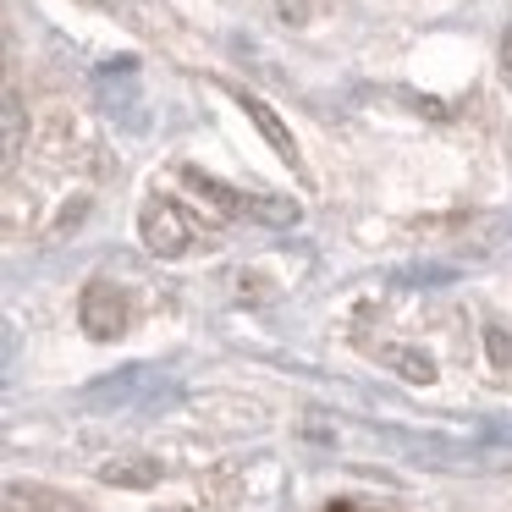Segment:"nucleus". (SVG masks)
I'll return each mask as SVG.
<instances>
[{
  "label": "nucleus",
  "instance_id": "obj_1",
  "mask_svg": "<svg viewBox=\"0 0 512 512\" xmlns=\"http://www.w3.org/2000/svg\"><path fill=\"white\" fill-rule=\"evenodd\" d=\"M188 182L204 193V199L226 204L232 215H259V221H298V204H276V199H243L237 188H226V182H215V177H199V171H188Z\"/></svg>",
  "mask_w": 512,
  "mask_h": 512
},
{
  "label": "nucleus",
  "instance_id": "obj_2",
  "mask_svg": "<svg viewBox=\"0 0 512 512\" xmlns=\"http://www.w3.org/2000/svg\"><path fill=\"white\" fill-rule=\"evenodd\" d=\"M122 320H127V309H122V287H105V281H94V287L83 292V331L105 342V336L122 331Z\"/></svg>",
  "mask_w": 512,
  "mask_h": 512
},
{
  "label": "nucleus",
  "instance_id": "obj_3",
  "mask_svg": "<svg viewBox=\"0 0 512 512\" xmlns=\"http://www.w3.org/2000/svg\"><path fill=\"white\" fill-rule=\"evenodd\" d=\"M144 237H149V248L155 254H182L188 248V226H182V215H177V204H149L144 210Z\"/></svg>",
  "mask_w": 512,
  "mask_h": 512
},
{
  "label": "nucleus",
  "instance_id": "obj_4",
  "mask_svg": "<svg viewBox=\"0 0 512 512\" xmlns=\"http://www.w3.org/2000/svg\"><path fill=\"white\" fill-rule=\"evenodd\" d=\"M237 100H243V111H248V116H254V122H259V133H265L270 144H276V155L287 160V166H298V144H292V133H287V127H281V122H276V111H270L265 100H254V94H237Z\"/></svg>",
  "mask_w": 512,
  "mask_h": 512
},
{
  "label": "nucleus",
  "instance_id": "obj_5",
  "mask_svg": "<svg viewBox=\"0 0 512 512\" xmlns=\"http://www.w3.org/2000/svg\"><path fill=\"white\" fill-rule=\"evenodd\" d=\"M331 512H353V507H347V501H336V507H331Z\"/></svg>",
  "mask_w": 512,
  "mask_h": 512
}]
</instances>
